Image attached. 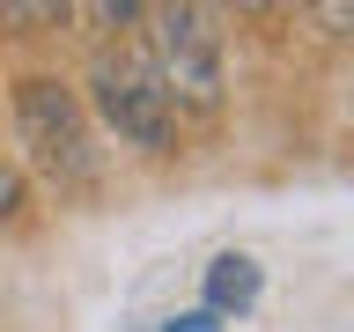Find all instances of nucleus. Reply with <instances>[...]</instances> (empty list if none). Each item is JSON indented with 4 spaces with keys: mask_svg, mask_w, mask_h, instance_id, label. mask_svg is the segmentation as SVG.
<instances>
[{
    "mask_svg": "<svg viewBox=\"0 0 354 332\" xmlns=\"http://www.w3.org/2000/svg\"><path fill=\"white\" fill-rule=\"evenodd\" d=\"M88 104L104 111V126L126 148L170 155L185 140V118H177L170 89L155 82V66H148L140 44H96V59H88Z\"/></svg>",
    "mask_w": 354,
    "mask_h": 332,
    "instance_id": "nucleus-3",
    "label": "nucleus"
},
{
    "mask_svg": "<svg viewBox=\"0 0 354 332\" xmlns=\"http://www.w3.org/2000/svg\"><path fill=\"white\" fill-rule=\"evenodd\" d=\"M22 207H30V185H22V170H15V163H0V229H15V221H22Z\"/></svg>",
    "mask_w": 354,
    "mask_h": 332,
    "instance_id": "nucleus-5",
    "label": "nucleus"
},
{
    "mask_svg": "<svg viewBox=\"0 0 354 332\" xmlns=\"http://www.w3.org/2000/svg\"><path fill=\"white\" fill-rule=\"evenodd\" d=\"M140 52H148L155 82L170 89L177 118L214 126L221 118V37L207 8H140Z\"/></svg>",
    "mask_w": 354,
    "mask_h": 332,
    "instance_id": "nucleus-1",
    "label": "nucleus"
},
{
    "mask_svg": "<svg viewBox=\"0 0 354 332\" xmlns=\"http://www.w3.org/2000/svg\"><path fill=\"white\" fill-rule=\"evenodd\" d=\"M162 332H221V317H214L207 303H199V310H177V317H170Z\"/></svg>",
    "mask_w": 354,
    "mask_h": 332,
    "instance_id": "nucleus-6",
    "label": "nucleus"
},
{
    "mask_svg": "<svg viewBox=\"0 0 354 332\" xmlns=\"http://www.w3.org/2000/svg\"><path fill=\"white\" fill-rule=\"evenodd\" d=\"M15 133H22V148H30V163H37L59 192H96L104 155H96L82 96H74L59 74H22L15 82Z\"/></svg>",
    "mask_w": 354,
    "mask_h": 332,
    "instance_id": "nucleus-2",
    "label": "nucleus"
},
{
    "mask_svg": "<svg viewBox=\"0 0 354 332\" xmlns=\"http://www.w3.org/2000/svg\"><path fill=\"white\" fill-rule=\"evenodd\" d=\"M259 288H266V273H259V259H243V251H221V259L207 266V310H214V317H243V310L259 303Z\"/></svg>",
    "mask_w": 354,
    "mask_h": 332,
    "instance_id": "nucleus-4",
    "label": "nucleus"
}]
</instances>
